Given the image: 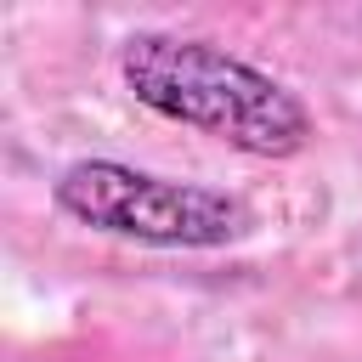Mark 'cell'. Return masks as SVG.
<instances>
[{
  "label": "cell",
  "instance_id": "obj_2",
  "mask_svg": "<svg viewBox=\"0 0 362 362\" xmlns=\"http://www.w3.org/2000/svg\"><path fill=\"white\" fill-rule=\"evenodd\" d=\"M57 209L90 232L153 243V249H226L249 238L255 215L243 198L198 181H170L119 158H79L51 187Z\"/></svg>",
  "mask_w": 362,
  "mask_h": 362
},
{
  "label": "cell",
  "instance_id": "obj_1",
  "mask_svg": "<svg viewBox=\"0 0 362 362\" xmlns=\"http://www.w3.org/2000/svg\"><path fill=\"white\" fill-rule=\"evenodd\" d=\"M119 74L141 107L158 119L192 124L249 158H294L311 141V113L305 102L260 74L255 62L209 45V40H181V34H130L119 51Z\"/></svg>",
  "mask_w": 362,
  "mask_h": 362
}]
</instances>
